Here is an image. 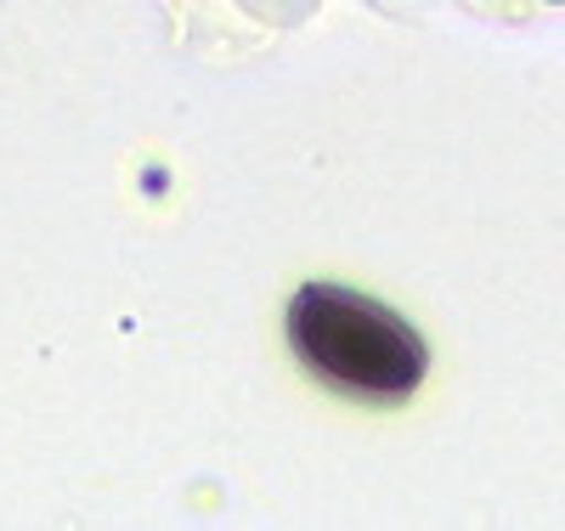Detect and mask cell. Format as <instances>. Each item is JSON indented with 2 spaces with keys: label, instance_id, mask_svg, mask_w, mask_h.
Wrapping results in <instances>:
<instances>
[{
  "label": "cell",
  "instance_id": "1",
  "mask_svg": "<svg viewBox=\"0 0 565 531\" xmlns=\"http://www.w3.org/2000/svg\"><path fill=\"white\" fill-rule=\"evenodd\" d=\"M282 340L317 384L367 407L407 402L430 373L424 333L385 300L345 283H300L282 311Z\"/></svg>",
  "mask_w": 565,
  "mask_h": 531
}]
</instances>
